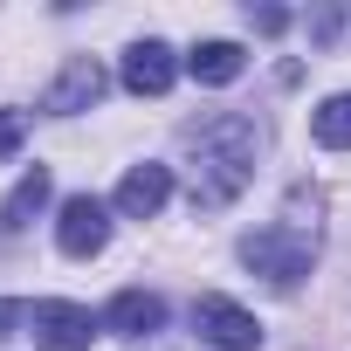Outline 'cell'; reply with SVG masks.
Wrapping results in <instances>:
<instances>
[{
    "label": "cell",
    "instance_id": "1",
    "mask_svg": "<svg viewBox=\"0 0 351 351\" xmlns=\"http://www.w3.org/2000/svg\"><path fill=\"white\" fill-rule=\"evenodd\" d=\"M186 145V180H193V207H234L255 180V152H262V131L255 117L241 110H214L200 124L180 131Z\"/></svg>",
    "mask_w": 351,
    "mask_h": 351
},
{
    "label": "cell",
    "instance_id": "2",
    "mask_svg": "<svg viewBox=\"0 0 351 351\" xmlns=\"http://www.w3.org/2000/svg\"><path fill=\"white\" fill-rule=\"evenodd\" d=\"M241 262H248L262 282H276V289H296V282L310 276V262H317V207L303 214V193H296L282 221H269V228L241 234Z\"/></svg>",
    "mask_w": 351,
    "mask_h": 351
},
{
    "label": "cell",
    "instance_id": "3",
    "mask_svg": "<svg viewBox=\"0 0 351 351\" xmlns=\"http://www.w3.org/2000/svg\"><path fill=\"white\" fill-rule=\"evenodd\" d=\"M104 241H110V207L97 193H69L62 214H56V248L90 262V255H104Z\"/></svg>",
    "mask_w": 351,
    "mask_h": 351
},
{
    "label": "cell",
    "instance_id": "4",
    "mask_svg": "<svg viewBox=\"0 0 351 351\" xmlns=\"http://www.w3.org/2000/svg\"><path fill=\"white\" fill-rule=\"evenodd\" d=\"M28 330H35L42 351H90L104 317H90L83 303H28Z\"/></svg>",
    "mask_w": 351,
    "mask_h": 351
},
{
    "label": "cell",
    "instance_id": "5",
    "mask_svg": "<svg viewBox=\"0 0 351 351\" xmlns=\"http://www.w3.org/2000/svg\"><path fill=\"white\" fill-rule=\"evenodd\" d=\"M193 330H200L214 351H255V344H262V324H255L234 296H200V303H193Z\"/></svg>",
    "mask_w": 351,
    "mask_h": 351
},
{
    "label": "cell",
    "instance_id": "6",
    "mask_svg": "<svg viewBox=\"0 0 351 351\" xmlns=\"http://www.w3.org/2000/svg\"><path fill=\"white\" fill-rule=\"evenodd\" d=\"M104 62L97 56H69L62 62V76L49 83V97H42V110L49 117H76V110H97V97H104Z\"/></svg>",
    "mask_w": 351,
    "mask_h": 351
},
{
    "label": "cell",
    "instance_id": "7",
    "mask_svg": "<svg viewBox=\"0 0 351 351\" xmlns=\"http://www.w3.org/2000/svg\"><path fill=\"white\" fill-rule=\"evenodd\" d=\"M117 76H124V90H131V97H165V90H172V76H180V56H172L158 35H145V42H131V49H124V69H117Z\"/></svg>",
    "mask_w": 351,
    "mask_h": 351
},
{
    "label": "cell",
    "instance_id": "8",
    "mask_svg": "<svg viewBox=\"0 0 351 351\" xmlns=\"http://www.w3.org/2000/svg\"><path fill=\"white\" fill-rule=\"evenodd\" d=\"M104 330H117V337H131V344L158 337V330H165V296H152V289H117L110 310H104Z\"/></svg>",
    "mask_w": 351,
    "mask_h": 351
},
{
    "label": "cell",
    "instance_id": "9",
    "mask_svg": "<svg viewBox=\"0 0 351 351\" xmlns=\"http://www.w3.org/2000/svg\"><path fill=\"white\" fill-rule=\"evenodd\" d=\"M165 200H172V165H131L117 180V214H131V221H152Z\"/></svg>",
    "mask_w": 351,
    "mask_h": 351
},
{
    "label": "cell",
    "instance_id": "10",
    "mask_svg": "<svg viewBox=\"0 0 351 351\" xmlns=\"http://www.w3.org/2000/svg\"><path fill=\"white\" fill-rule=\"evenodd\" d=\"M49 186H56V180H49V165H28L21 180H14V193L0 200V234H8V241H14V234H21L42 207H49Z\"/></svg>",
    "mask_w": 351,
    "mask_h": 351
},
{
    "label": "cell",
    "instance_id": "11",
    "mask_svg": "<svg viewBox=\"0 0 351 351\" xmlns=\"http://www.w3.org/2000/svg\"><path fill=\"white\" fill-rule=\"evenodd\" d=\"M241 69H248V49H241V42H193V56H186V76L207 83V90L234 83Z\"/></svg>",
    "mask_w": 351,
    "mask_h": 351
},
{
    "label": "cell",
    "instance_id": "12",
    "mask_svg": "<svg viewBox=\"0 0 351 351\" xmlns=\"http://www.w3.org/2000/svg\"><path fill=\"white\" fill-rule=\"evenodd\" d=\"M310 138L330 145V152H351V90H344V97H324V104L310 110Z\"/></svg>",
    "mask_w": 351,
    "mask_h": 351
},
{
    "label": "cell",
    "instance_id": "13",
    "mask_svg": "<svg viewBox=\"0 0 351 351\" xmlns=\"http://www.w3.org/2000/svg\"><path fill=\"white\" fill-rule=\"evenodd\" d=\"M21 138H28V117L0 104V158H8V152H21Z\"/></svg>",
    "mask_w": 351,
    "mask_h": 351
},
{
    "label": "cell",
    "instance_id": "14",
    "mask_svg": "<svg viewBox=\"0 0 351 351\" xmlns=\"http://www.w3.org/2000/svg\"><path fill=\"white\" fill-rule=\"evenodd\" d=\"M248 21H255L262 35H282V28H289V14H282V8H248Z\"/></svg>",
    "mask_w": 351,
    "mask_h": 351
},
{
    "label": "cell",
    "instance_id": "15",
    "mask_svg": "<svg viewBox=\"0 0 351 351\" xmlns=\"http://www.w3.org/2000/svg\"><path fill=\"white\" fill-rule=\"evenodd\" d=\"M14 324H28V303H8V296H0V337H14Z\"/></svg>",
    "mask_w": 351,
    "mask_h": 351
},
{
    "label": "cell",
    "instance_id": "16",
    "mask_svg": "<svg viewBox=\"0 0 351 351\" xmlns=\"http://www.w3.org/2000/svg\"><path fill=\"white\" fill-rule=\"evenodd\" d=\"M337 28H344V14H337V8H324V14H317V21H310V35H317V42H330V35H337Z\"/></svg>",
    "mask_w": 351,
    "mask_h": 351
}]
</instances>
